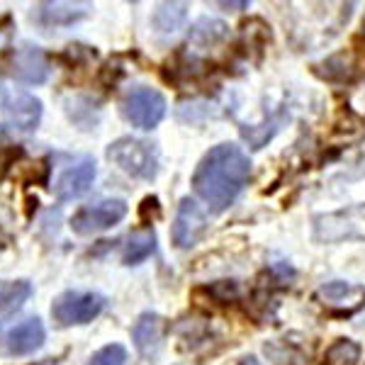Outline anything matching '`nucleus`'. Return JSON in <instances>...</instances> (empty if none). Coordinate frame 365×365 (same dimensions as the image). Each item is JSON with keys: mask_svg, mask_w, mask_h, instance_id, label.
I'll list each match as a JSON object with an SVG mask.
<instances>
[{"mask_svg": "<svg viewBox=\"0 0 365 365\" xmlns=\"http://www.w3.org/2000/svg\"><path fill=\"white\" fill-rule=\"evenodd\" d=\"M205 229H207V220H205V212L200 210V205L190 197H182L175 212V222H173V244L178 249H190L202 239Z\"/></svg>", "mask_w": 365, "mask_h": 365, "instance_id": "1a4fd4ad", "label": "nucleus"}, {"mask_svg": "<svg viewBox=\"0 0 365 365\" xmlns=\"http://www.w3.org/2000/svg\"><path fill=\"white\" fill-rule=\"evenodd\" d=\"M32 297V285L27 280H0V322L15 314Z\"/></svg>", "mask_w": 365, "mask_h": 365, "instance_id": "4468645a", "label": "nucleus"}, {"mask_svg": "<svg viewBox=\"0 0 365 365\" xmlns=\"http://www.w3.org/2000/svg\"><path fill=\"white\" fill-rule=\"evenodd\" d=\"M244 365H258V363H256V358H246Z\"/></svg>", "mask_w": 365, "mask_h": 365, "instance_id": "412c9836", "label": "nucleus"}, {"mask_svg": "<svg viewBox=\"0 0 365 365\" xmlns=\"http://www.w3.org/2000/svg\"><path fill=\"white\" fill-rule=\"evenodd\" d=\"M227 34H229V27L225 22L207 20V17H205V20H200L190 27V42H195L200 46H210V44L222 42Z\"/></svg>", "mask_w": 365, "mask_h": 365, "instance_id": "a211bd4d", "label": "nucleus"}, {"mask_svg": "<svg viewBox=\"0 0 365 365\" xmlns=\"http://www.w3.org/2000/svg\"><path fill=\"white\" fill-rule=\"evenodd\" d=\"M127 215L125 200H100L96 205H83L73 217H71V229L81 237L88 234H98L105 229L115 227Z\"/></svg>", "mask_w": 365, "mask_h": 365, "instance_id": "423d86ee", "label": "nucleus"}, {"mask_svg": "<svg viewBox=\"0 0 365 365\" xmlns=\"http://www.w3.org/2000/svg\"><path fill=\"white\" fill-rule=\"evenodd\" d=\"M127 363H129L127 349L120 344L103 346V349L98 353H93V358L88 361V365H127Z\"/></svg>", "mask_w": 365, "mask_h": 365, "instance_id": "aec40b11", "label": "nucleus"}, {"mask_svg": "<svg viewBox=\"0 0 365 365\" xmlns=\"http://www.w3.org/2000/svg\"><path fill=\"white\" fill-rule=\"evenodd\" d=\"M358 356H361V349L353 341L339 339L327 353V365H356Z\"/></svg>", "mask_w": 365, "mask_h": 365, "instance_id": "6ab92c4d", "label": "nucleus"}, {"mask_svg": "<svg viewBox=\"0 0 365 365\" xmlns=\"http://www.w3.org/2000/svg\"><path fill=\"white\" fill-rule=\"evenodd\" d=\"M108 158L132 178L154 180L158 173V154L151 141L122 137L108 146Z\"/></svg>", "mask_w": 365, "mask_h": 365, "instance_id": "f03ea898", "label": "nucleus"}, {"mask_svg": "<svg viewBox=\"0 0 365 365\" xmlns=\"http://www.w3.org/2000/svg\"><path fill=\"white\" fill-rule=\"evenodd\" d=\"M163 329L166 324L154 312H144L132 327V341L144 358H154L163 349Z\"/></svg>", "mask_w": 365, "mask_h": 365, "instance_id": "ddd939ff", "label": "nucleus"}, {"mask_svg": "<svg viewBox=\"0 0 365 365\" xmlns=\"http://www.w3.org/2000/svg\"><path fill=\"white\" fill-rule=\"evenodd\" d=\"M3 120L15 132H34L42 122V100L25 91L8 93L3 100Z\"/></svg>", "mask_w": 365, "mask_h": 365, "instance_id": "0eeeda50", "label": "nucleus"}, {"mask_svg": "<svg viewBox=\"0 0 365 365\" xmlns=\"http://www.w3.org/2000/svg\"><path fill=\"white\" fill-rule=\"evenodd\" d=\"M105 309V297L98 292L68 290L58 295L51 304V317L58 327H78L93 322Z\"/></svg>", "mask_w": 365, "mask_h": 365, "instance_id": "39448f33", "label": "nucleus"}, {"mask_svg": "<svg viewBox=\"0 0 365 365\" xmlns=\"http://www.w3.org/2000/svg\"><path fill=\"white\" fill-rule=\"evenodd\" d=\"M44 339H46V331H44L42 319L32 317V319L20 322L0 339V351H3L5 356H29V353L42 349Z\"/></svg>", "mask_w": 365, "mask_h": 365, "instance_id": "f8f14e48", "label": "nucleus"}, {"mask_svg": "<svg viewBox=\"0 0 365 365\" xmlns=\"http://www.w3.org/2000/svg\"><path fill=\"white\" fill-rule=\"evenodd\" d=\"M93 180H96V161L93 158H78L73 166H68L54 182V195L61 202H71L76 197H83L91 190Z\"/></svg>", "mask_w": 365, "mask_h": 365, "instance_id": "9b49d317", "label": "nucleus"}, {"mask_svg": "<svg viewBox=\"0 0 365 365\" xmlns=\"http://www.w3.org/2000/svg\"><path fill=\"white\" fill-rule=\"evenodd\" d=\"M185 17H187V5L185 3H161L156 8L154 17H151V22H154L156 32L173 34L185 25Z\"/></svg>", "mask_w": 365, "mask_h": 365, "instance_id": "f3484780", "label": "nucleus"}, {"mask_svg": "<svg viewBox=\"0 0 365 365\" xmlns=\"http://www.w3.org/2000/svg\"><path fill=\"white\" fill-rule=\"evenodd\" d=\"M319 299L327 307H334V304H349L353 302L356 307L363 304V297H365V290L363 287H356V285H349V282H327L324 287H319Z\"/></svg>", "mask_w": 365, "mask_h": 365, "instance_id": "2eb2a0df", "label": "nucleus"}, {"mask_svg": "<svg viewBox=\"0 0 365 365\" xmlns=\"http://www.w3.org/2000/svg\"><path fill=\"white\" fill-rule=\"evenodd\" d=\"M314 239L322 244L339 241H363L365 239V202L353 207L319 215L314 220Z\"/></svg>", "mask_w": 365, "mask_h": 365, "instance_id": "7ed1b4c3", "label": "nucleus"}, {"mask_svg": "<svg viewBox=\"0 0 365 365\" xmlns=\"http://www.w3.org/2000/svg\"><path fill=\"white\" fill-rule=\"evenodd\" d=\"M154 251H156V234L151 229H141V232H134L127 239L125 251H122V261L127 266H137V263L146 261Z\"/></svg>", "mask_w": 365, "mask_h": 365, "instance_id": "dca6fc26", "label": "nucleus"}, {"mask_svg": "<svg viewBox=\"0 0 365 365\" xmlns=\"http://www.w3.org/2000/svg\"><path fill=\"white\" fill-rule=\"evenodd\" d=\"M122 115L132 127L154 129L166 117V98L156 88L137 86L122 98Z\"/></svg>", "mask_w": 365, "mask_h": 365, "instance_id": "20e7f679", "label": "nucleus"}, {"mask_svg": "<svg viewBox=\"0 0 365 365\" xmlns=\"http://www.w3.org/2000/svg\"><path fill=\"white\" fill-rule=\"evenodd\" d=\"M251 175V161L237 144H220L197 163L192 190L215 212L227 210L241 195Z\"/></svg>", "mask_w": 365, "mask_h": 365, "instance_id": "f257e3e1", "label": "nucleus"}, {"mask_svg": "<svg viewBox=\"0 0 365 365\" xmlns=\"http://www.w3.org/2000/svg\"><path fill=\"white\" fill-rule=\"evenodd\" d=\"M10 76L25 86H42L49 78V58L37 44H20L10 56Z\"/></svg>", "mask_w": 365, "mask_h": 365, "instance_id": "6e6552de", "label": "nucleus"}, {"mask_svg": "<svg viewBox=\"0 0 365 365\" xmlns=\"http://www.w3.org/2000/svg\"><path fill=\"white\" fill-rule=\"evenodd\" d=\"M91 10H93L91 3H61V0H56V3H37L32 5L29 20L42 29L68 27L91 15Z\"/></svg>", "mask_w": 365, "mask_h": 365, "instance_id": "9d476101", "label": "nucleus"}]
</instances>
